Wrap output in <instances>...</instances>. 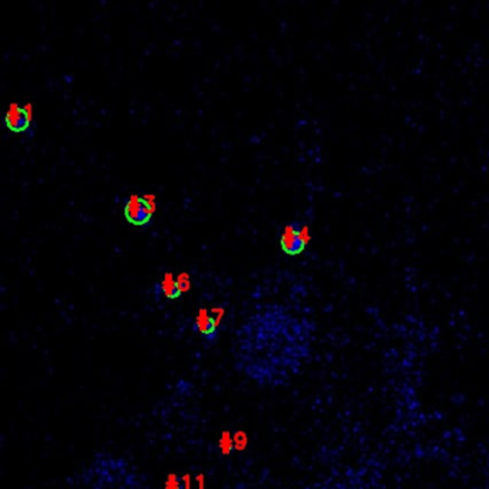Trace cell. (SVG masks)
I'll return each instance as SVG.
<instances>
[{"label":"cell","mask_w":489,"mask_h":489,"mask_svg":"<svg viewBox=\"0 0 489 489\" xmlns=\"http://www.w3.org/2000/svg\"><path fill=\"white\" fill-rule=\"evenodd\" d=\"M313 326L281 305H267L250 316L235 340V366L252 382L281 386L308 363Z\"/></svg>","instance_id":"obj_1"},{"label":"cell","mask_w":489,"mask_h":489,"mask_svg":"<svg viewBox=\"0 0 489 489\" xmlns=\"http://www.w3.org/2000/svg\"><path fill=\"white\" fill-rule=\"evenodd\" d=\"M82 489H145L144 476L127 458L109 452L95 455L81 473Z\"/></svg>","instance_id":"obj_2"},{"label":"cell","mask_w":489,"mask_h":489,"mask_svg":"<svg viewBox=\"0 0 489 489\" xmlns=\"http://www.w3.org/2000/svg\"><path fill=\"white\" fill-rule=\"evenodd\" d=\"M154 210H155L154 196L148 197L147 194L145 197H138L133 194L125 201L124 215L134 225H145L150 223Z\"/></svg>","instance_id":"obj_3"},{"label":"cell","mask_w":489,"mask_h":489,"mask_svg":"<svg viewBox=\"0 0 489 489\" xmlns=\"http://www.w3.org/2000/svg\"><path fill=\"white\" fill-rule=\"evenodd\" d=\"M308 241H309L308 228L303 227L300 223H291L286 225L280 237V247L286 254L297 256L303 253Z\"/></svg>","instance_id":"obj_4"},{"label":"cell","mask_w":489,"mask_h":489,"mask_svg":"<svg viewBox=\"0 0 489 489\" xmlns=\"http://www.w3.org/2000/svg\"><path fill=\"white\" fill-rule=\"evenodd\" d=\"M223 310L214 309L213 312H207L206 309H201L196 317L194 327L196 330L207 340H214L217 336V329L221 320Z\"/></svg>","instance_id":"obj_5"},{"label":"cell","mask_w":489,"mask_h":489,"mask_svg":"<svg viewBox=\"0 0 489 489\" xmlns=\"http://www.w3.org/2000/svg\"><path fill=\"white\" fill-rule=\"evenodd\" d=\"M5 122H6V125L9 130H12L15 133H22V131H26L29 128L30 115L26 111V108H21L19 105L12 103L6 112Z\"/></svg>","instance_id":"obj_6"},{"label":"cell","mask_w":489,"mask_h":489,"mask_svg":"<svg viewBox=\"0 0 489 489\" xmlns=\"http://www.w3.org/2000/svg\"><path fill=\"white\" fill-rule=\"evenodd\" d=\"M155 291H157V296H164L165 298H169V300H175L182 294L178 280L171 273H165L161 283L155 284Z\"/></svg>","instance_id":"obj_7"},{"label":"cell","mask_w":489,"mask_h":489,"mask_svg":"<svg viewBox=\"0 0 489 489\" xmlns=\"http://www.w3.org/2000/svg\"><path fill=\"white\" fill-rule=\"evenodd\" d=\"M178 284H179V287H181V290H182V293H184V291H187L189 288H190V277H189V274L187 273H182V274H179L178 276Z\"/></svg>","instance_id":"obj_8"},{"label":"cell","mask_w":489,"mask_h":489,"mask_svg":"<svg viewBox=\"0 0 489 489\" xmlns=\"http://www.w3.org/2000/svg\"><path fill=\"white\" fill-rule=\"evenodd\" d=\"M181 483L175 475H169V479L167 482V489H179Z\"/></svg>","instance_id":"obj_9"}]
</instances>
